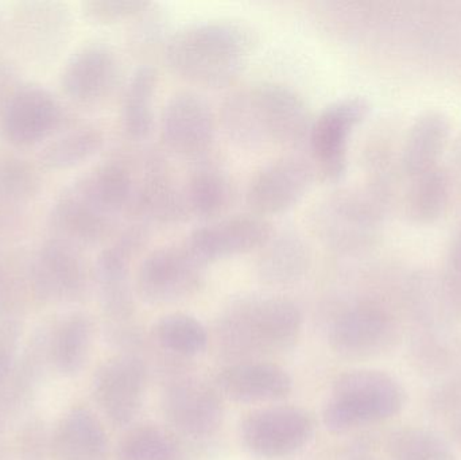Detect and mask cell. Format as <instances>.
I'll list each match as a JSON object with an SVG mask.
<instances>
[{"instance_id":"cell-1","label":"cell","mask_w":461,"mask_h":460,"mask_svg":"<svg viewBox=\"0 0 461 460\" xmlns=\"http://www.w3.org/2000/svg\"><path fill=\"white\" fill-rule=\"evenodd\" d=\"M132 186V148L122 146L59 192L49 212L51 235L83 248H103L127 221Z\"/></svg>"},{"instance_id":"cell-2","label":"cell","mask_w":461,"mask_h":460,"mask_svg":"<svg viewBox=\"0 0 461 460\" xmlns=\"http://www.w3.org/2000/svg\"><path fill=\"white\" fill-rule=\"evenodd\" d=\"M218 119L224 135L243 150L292 151L308 140L314 118L297 89L278 81H255L224 97Z\"/></svg>"},{"instance_id":"cell-3","label":"cell","mask_w":461,"mask_h":460,"mask_svg":"<svg viewBox=\"0 0 461 460\" xmlns=\"http://www.w3.org/2000/svg\"><path fill=\"white\" fill-rule=\"evenodd\" d=\"M257 45V30L249 22L212 18L173 32L162 54L181 80L202 88L221 89L238 83Z\"/></svg>"},{"instance_id":"cell-4","label":"cell","mask_w":461,"mask_h":460,"mask_svg":"<svg viewBox=\"0 0 461 460\" xmlns=\"http://www.w3.org/2000/svg\"><path fill=\"white\" fill-rule=\"evenodd\" d=\"M303 318L297 302L284 294L247 293L221 311L215 323L219 351L238 362L286 353L297 345Z\"/></svg>"},{"instance_id":"cell-5","label":"cell","mask_w":461,"mask_h":460,"mask_svg":"<svg viewBox=\"0 0 461 460\" xmlns=\"http://www.w3.org/2000/svg\"><path fill=\"white\" fill-rule=\"evenodd\" d=\"M390 211L363 184L339 186L309 211V227L322 248L341 257L367 253L378 243Z\"/></svg>"},{"instance_id":"cell-6","label":"cell","mask_w":461,"mask_h":460,"mask_svg":"<svg viewBox=\"0 0 461 460\" xmlns=\"http://www.w3.org/2000/svg\"><path fill=\"white\" fill-rule=\"evenodd\" d=\"M406 402L405 388L389 373L349 370L333 383L322 410V423L330 434H348L397 418Z\"/></svg>"},{"instance_id":"cell-7","label":"cell","mask_w":461,"mask_h":460,"mask_svg":"<svg viewBox=\"0 0 461 460\" xmlns=\"http://www.w3.org/2000/svg\"><path fill=\"white\" fill-rule=\"evenodd\" d=\"M402 339L392 311L373 294L333 302L328 319V343L339 356L355 361L381 358Z\"/></svg>"},{"instance_id":"cell-8","label":"cell","mask_w":461,"mask_h":460,"mask_svg":"<svg viewBox=\"0 0 461 460\" xmlns=\"http://www.w3.org/2000/svg\"><path fill=\"white\" fill-rule=\"evenodd\" d=\"M151 231L145 224L126 221L95 259L94 284L100 307L105 318L119 326L135 316V270L149 251Z\"/></svg>"},{"instance_id":"cell-9","label":"cell","mask_w":461,"mask_h":460,"mask_svg":"<svg viewBox=\"0 0 461 460\" xmlns=\"http://www.w3.org/2000/svg\"><path fill=\"white\" fill-rule=\"evenodd\" d=\"M134 186L127 221L150 227H175L189 221L181 177L169 154L158 146L132 143Z\"/></svg>"},{"instance_id":"cell-10","label":"cell","mask_w":461,"mask_h":460,"mask_svg":"<svg viewBox=\"0 0 461 460\" xmlns=\"http://www.w3.org/2000/svg\"><path fill=\"white\" fill-rule=\"evenodd\" d=\"M26 273L30 294L45 304L83 302L95 285L94 264L86 248L54 235L38 246Z\"/></svg>"},{"instance_id":"cell-11","label":"cell","mask_w":461,"mask_h":460,"mask_svg":"<svg viewBox=\"0 0 461 460\" xmlns=\"http://www.w3.org/2000/svg\"><path fill=\"white\" fill-rule=\"evenodd\" d=\"M207 265L183 240L149 250L135 270L137 297L151 305H167L196 296L207 283Z\"/></svg>"},{"instance_id":"cell-12","label":"cell","mask_w":461,"mask_h":460,"mask_svg":"<svg viewBox=\"0 0 461 460\" xmlns=\"http://www.w3.org/2000/svg\"><path fill=\"white\" fill-rule=\"evenodd\" d=\"M371 110L367 97L351 95L330 103L313 119L306 142L317 181L336 184L343 180L352 137Z\"/></svg>"},{"instance_id":"cell-13","label":"cell","mask_w":461,"mask_h":460,"mask_svg":"<svg viewBox=\"0 0 461 460\" xmlns=\"http://www.w3.org/2000/svg\"><path fill=\"white\" fill-rule=\"evenodd\" d=\"M69 127L72 118L64 103L35 83H22L0 113V137L15 150L43 146Z\"/></svg>"},{"instance_id":"cell-14","label":"cell","mask_w":461,"mask_h":460,"mask_svg":"<svg viewBox=\"0 0 461 460\" xmlns=\"http://www.w3.org/2000/svg\"><path fill=\"white\" fill-rule=\"evenodd\" d=\"M161 148L172 156L196 162L213 154L218 111L200 92L180 89L165 102L159 115Z\"/></svg>"},{"instance_id":"cell-15","label":"cell","mask_w":461,"mask_h":460,"mask_svg":"<svg viewBox=\"0 0 461 460\" xmlns=\"http://www.w3.org/2000/svg\"><path fill=\"white\" fill-rule=\"evenodd\" d=\"M123 61L119 51L104 41L78 46L62 65L59 88L78 107L107 104L123 88Z\"/></svg>"},{"instance_id":"cell-16","label":"cell","mask_w":461,"mask_h":460,"mask_svg":"<svg viewBox=\"0 0 461 460\" xmlns=\"http://www.w3.org/2000/svg\"><path fill=\"white\" fill-rule=\"evenodd\" d=\"M317 181L308 154L285 151L255 170L246 189L249 212L268 218L294 208Z\"/></svg>"},{"instance_id":"cell-17","label":"cell","mask_w":461,"mask_h":460,"mask_svg":"<svg viewBox=\"0 0 461 460\" xmlns=\"http://www.w3.org/2000/svg\"><path fill=\"white\" fill-rule=\"evenodd\" d=\"M313 416L303 408L276 405L252 410L240 423L244 447L267 459L289 458L313 439Z\"/></svg>"},{"instance_id":"cell-18","label":"cell","mask_w":461,"mask_h":460,"mask_svg":"<svg viewBox=\"0 0 461 460\" xmlns=\"http://www.w3.org/2000/svg\"><path fill=\"white\" fill-rule=\"evenodd\" d=\"M148 391V367L138 356L122 353L100 365L92 394L108 423L126 428L140 415Z\"/></svg>"},{"instance_id":"cell-19","label":"cell","mask_w":461,"mask_h":460,"mask_svg":"<svg viewBox=\"0 0 461 460\" xmlns=\"http://www.w3.org/2000/svg\"><path fill=\"white\" fill-rule=\"evenodd\" d=\"M10 29L19 53L43 61L59 54L72 37V10L57 0L18 2L11 13Z\"/></svg>"},{"instance_id":"cell-20","label":"cell","mask_w":461,"mask_h":460,"mask_svg":"<svg viewBox=\"0 0 461 460\" xmlns=\"http://www.w3.org/2000/svg\"><path fill=\"white\" fill-rule=\"evenodd\" d=\"M162 412L176 434L192 440L211 439L223 426V396L204 381L178 378L162 394Z\"/></svg>"},{"instance_id":"cell-21","label":"cell","mask_w":461,"mask_h":460,"mask_svg":"<svg viewBox=\"0 0 461 460\" xmlns=\"http://www.w3.org/2000/svg\"><path fill=\"white\" fill-rule=\"evenodd\" d=\"M276 227L257 213H229L192 230L184 242L207 266L233 257L257 253Z\"/></svg>"},{"instance_id":"cell-22","label":"cell","mask_w":461,"mask_h":460,"mask_svg":"<svg viewBox=\"0 0 461 460\" xmlns=\"http://www.w3.org/2000/svg\"><path fill=\"white\" fill-rule=\"evenodd\" d=\"M184 203L189 221H215L229 215L236 202V183L229 167L213 154L192 162L181 177Z\"/></svg>"},{"instance_id":"cell-23","label":"cell","mask_w":461,"mask_h":460,"mask_svg":"<svg viewBox=\"0 0 461 460\" xmlns=\"http://www.w3.org/2000/svg\"><path fill=\"white\" fill-rule=\"evenodd\" d=\"M255 273L271 288H290L308 275L313 251L305 235L292 227L274 230L267 242L257 251Z\"/></svg>"},{"instance_id":"cell-24","label":"cell","mask_w":461,"mask_h":460,"mask_svg":"<svg viewBox=\"0 0 461 460\" xmlns=\"http://www.w3.org/2000/svg\"><path fill=\"white\" fill-rule=\"evenodd\" d=\"M451 118L444 111L429 108L420 113L402 132L400 148L401 177H413L443 164L451 146Z\"/></svg>"},{"instance_id":"cell-25","label":"cell","mask_w":461,"mask_h":460,"mask_svg":"<svg viewBox=\"0 0 461 460\" xmlns=\"http://www.w3.org/2000/svg\"><path fill=\"white\" fill-rule=\"evenodd\" d=\"M221 396L239 404H268L286 399L293 380L286 370L270 362H238L224 367L216 378Z\"/></svg>"},{"instance_id":"cell-26","label":"cell","mask_w":461,"mask_h":460,"mask_svg":"<svg viewBox=\"0 0 461 460\" xmlns=\"http://www.w3.org/2000/svg\"><path fill=\"white\" fill-rule=\"evenodd\" d=\"M54 460H108L110 440L100 419L86 407L68 410L50 434Z\"/></svg>"},{"instance_id":"cell-27","label":"cell","mask_w":461,"mask_h":460,"mask_svg":"<svg viewBox=\"0 0 461 460\" xmlns=\"http://www.w3.org/2000/svg\"><path fill=\"white\" fill-rule=\"evenodd\" d=\"M158 89L159 72L151 64L140 65L124 83L119 124L130 143H145L153 134Z\"/></svg>"},{"instance_id":"cell-28","label":"cell","mask_w":461,"mask_h":460,"mask_svg":"<svg viewBox=\"0 0 461 460\" xmlns=\"http://www.w3.org/2000/svg\"><path fill=\"white\" fill-rule=\"evenodd\" d=\"M455 202L454 180L443 162L403 180L398 205L414 223L428 224L443 218Z\"/></svg>"},{"instance_id":"cell-29","label":"cell","mask_w":461,"mask_h":460,"mask_svg":"<svg viewBox=\"0 0 461 460\" xmlns=\"http://www.w3.org/2000/svg\"><path fill=\"white\" fill-rule=\"evenodd\" d=\"M95 323L84 312L61 316L49 331V362L64 377L80 374L91 358Z\"/></svg>"},{"instance_id":"cell-30","label":"cell","mask_w":461,"mask_h":460,"mask_svg":"<svg viewBox=\"0 0 461 460\" xmlns=\"http://www.w3.org/2000/svg\"><path fill=\"white\" fill-rule=\"evenodd\" d=\"M49 332H37L21 351L10 378L0 389V412L15 413L32 401L49 362Z\"/></svg>"},{"instance_id":"cell-31","label":"cell","mask_w":461,"mask_h":460,"mask_svg":"<svg viewBox=\"0 0 461 460\" xmlns=\"http://www.w3.org/2000/svg\"><path fill=\"white\" fill-rule=\"evenodd\" d=\"M105 145V132L94 123L75 124L41 148L37 162L50 172L76 169L94 158Z\"/></svg>"},{"instance_id":"cell-32","label":"cell","mask_w":461,"mask_h":460,"mask_svg":"<svg viewBox=\"0 0 461 460\" xmlns=\"http://www.w3.org/2000/svg\"><path fill=\"white\" fill-rule=\"evenodd\" d=\"M154 340L173 356L194 358L207 350L210 335L202 321L186 313H169L153 327Z\"/></svg>"},{"instance_id":"cell-33","label":"cell","mask_w":461,"mask_h":460,"mask_svg":"<svg viewBox=\"0 0 461 460\" xmlns=\"http://www.w3.org/2000/svg\"><path fill=\"white\" fill-rule=\"evenodd\" d=\"M116 460H185L175 432L158 426L132 427L122 437Z\"/></svg>"},{"instance_id":"cell-34","label":"cell","mask_w":461,"mask_h":460,"mask_svg":"<svg viewBox=\"0 0 461 460\" xmlns=\"http://www.w3.org/2000/svg\"><path fill=\"white\" fill-rule=\"evenodd\" d=\"M390 460H457L448 440L425 427L405 426L394 429L386 439Z\"/></svg>"},{"instance_id":"cell-35","label":"cell","mask_w":461,"mask_h":460,"mask_svg":"<svg viewBox=\"0 0 461 460\" xmlns=\"http://www.w3.org/2000/svg\"><path fill=\"white\" fill-rule=\"evenodd\" d=\"M42 188L41 167L15 149H0V200L11 204H26Z\"/></svg>"},{"instance_id":"cell-36","label":"cell","mask_w":461,"mask_h":460,"mask_svg":"<svg viewBox=\"0 0 461 460\" xmlns=\"http://www.w3.org/2000/svg\"><path fill=\"white\" fill-rule=\"evenodd\" d=\"M167 32V14L161 5L153 2L140 18L130 23L129 43L132 53L140 59H148L158 50L164 53L165 45L170 37Z\"/></svg>"},{"instance_id":"cell-37","label":"cell","mask_w":461,"mask_h":460,"mask_svg":"<svg viewBox=\"0 0 461 460\" xmlns=\"http://www.w3.org/2000/svg\"><path fill=\"white\" fill-rule=\"evenodd\" d=\"M438 296L443 312L452 320H461V223L447 248Z\"/></svg>"},{"instance_id":"cell-38","label":"cell","mask_w":461,"mask_h":460,"mask_svg":"<svg viewBox=\"0 0 461 460\" xmlns=\"http://www.w3.org/2000/svg\"><path fill=\"white\" fill-rule=\"evenodd\" d=\"M151 5V0H84L81 14L96 26H116L131 23Z\"/></svg>"},{"instance_id":"cell-39","label":"cell","mask_w":461,"mask_h":460,"mask_svg":"<svg viewBox=\"0 0 461 460\" xmlns=\"http://www.w3.org/2000/svg\"><path fill=\"white\" fill-rule=\"evenodd\" d=\"M23 327L15 318L0 321V389L5 386L14 372L22 351Z\"/></svg>"},{"instance_id":"cell-40","label":"cell","mask_w":461,"mask_h":460,"mask_svg":"<svg viewBox=\"0 0 461 460\" xmlns=\"http://www.w3.org/2000/svg\"><path fill=\"white\" fill-rule=\"evenodd\" d=\"M413 351L416 362L421 365L422 369H441L448 362V350L435 338L427 337L425 339H420V343H417Z\"/></svg>"},{"instance_id":"cell-41","label":"cell","mask_w":461,"mask_h":460,"mask_svg":"<svg viewBox=\"0 0 461 460\" xmlns=\"http://www.w3.org/2000/svg\"><path fill=\"white\" fill-rule=\"evenodd\" d=\"M45 431H43L42 424L30 423L19 437V451L22 455L27 459H38L49 451V443L50 437L46 439Z\"/></svg>"},{"instance_id":"cell-42","label":"cell","mask_w":461,"mask_h":460,"mask_svg":"<svg viewBox=\"0 0 461 460\" xmlns=\"http://www.w3.org/2000/svg\"><path fill=\"white\" fill-rule=\"evenodd\" d=\"M432 405L441 413L461 412V377L438 389Z\"/></svg>"},{"instance_id":"cell-43","label":"cell","mask_w":461,"mask_h":460,"mask_svg":"<svg viewBox=\"0 0 461 460\" xmlns=\"http://www.w3.org/2000/svg\"><path fill=\"white\" fill-rule=\"evenodd\" d=\"M19 70L10 59L0 57V113L13 96L15 89L21 86Z\"/></svg>"},{"instance_id":"cell-44","label":"cell","mask_w":461,"mask_h":460,"mask_svg":"<svg viewBox=\"0 0 461 460\" xmlns=\"http://www.w3.org/2000/svg\"><path fill=\"white\" fill-rule=\"evenodd\" d=\"M449 153L451 156H449V162L447 165H448L452 180H454L456 203L461 205V131L452 140Z\"/></svg>"},{"instance_id":"cell-45","label":"cell","mask_w":461,"mask_h":460,"mask_svg":"<svg viewBox=\"0 0 461 460\" xmlns=\"http://www.w3.org/2000/svg\"><path fill=\"white\" fill-rule=\"evenodd\" d=\"M347 460H384L374 455V454L367 453V451H357L352 453Z\"/></svg>"},{"instance_id":"cell-46","label":"cell","mask_w":461,"mask_h":460,"mask_svg":"<svg viewBox=\"0 0 461 460\" xmlns=\"http://www.w3.org/2000/svg\"><path fill=\"white\" fill-rule=\"evenodd\" d=\"M455 435H456L457 442H459L461 446V419L459 423H457L456 428H455Z\"/></svg>"},{"instance_id":"cell-47","label":"cell","mask_w":461,"mask_h":460,"mask_svg":"<svg viewBox=\"0 0 461 460\" xmlns=\"http://www.w3.org/2000/svg\"><path fill=\"white\" fill-rule=\"evenodd\" d=\"M2 22H3L2 16H0V32H2V24H3Z\"/></svg>"}]
</instances>
